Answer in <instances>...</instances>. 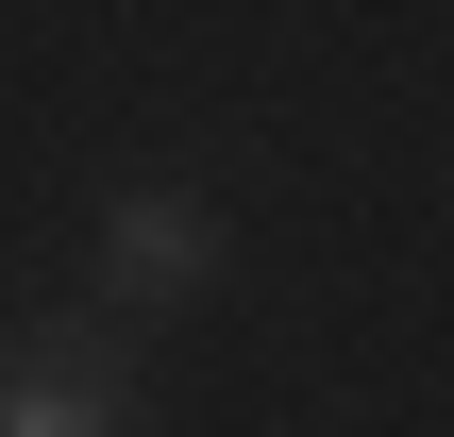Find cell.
Segmentation results:
<instances>
[{"label": "cell", "instance_id": "obj_1", "mask_svg": "<svg viewBox=\"0 0 454 437\" xmlns=\"http://www.w3.org/2000/svg\"><path fill=\"white\" fill-rule=\"evenodd\" d=\"M84 269H101V320H185L219 286V202L202 185H101Z\"/></svg>", "mask_w": 454, "mask_h": 437}, {"label": "cell", "instance_id": "obj_2", "mask_svg": "<svg viewBox=\"0 0 454 437\" xmlns=\"http://www.w3.org/2000/svg\"><path fill=\"white\" fill-rule=\"evenodd\" d=\"M0 437H135L118 320H34V337H0Z\"/></svg>", "mask_w": 454, "mask_h": 437}]
</instances>
